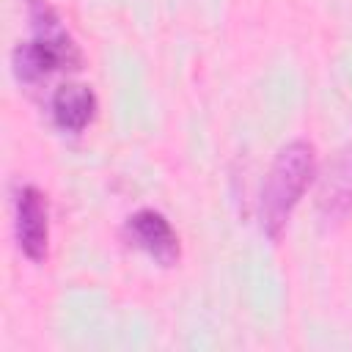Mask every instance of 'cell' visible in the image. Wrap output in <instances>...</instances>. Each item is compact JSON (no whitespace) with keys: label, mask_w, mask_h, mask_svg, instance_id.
<instances>
[{"label":"cell","mask_w":352,"mask_h":352,"mask_svg":"<svg viewBox=\"0 0 352 352\" xmlns=\"http://www.w3.org/2000/svg\"><path fill=\"white\" fill-rule=\"evenodd\" d=\"M314 176H316V151L308 140H292L278 151L264 179L261 201H258L261 228L270 239H280L292 209L300 204Z\"/></svg>","instance_id":"cell-2"},{"label":"cell","mask_w":352,"mask_h":352,"mask_svg":"<svg viewBox=\"0 0 352 352\" xmlns=\"http://www.w3.org/2000/svg\"><path fill=\"white\" fill-rule=\"evenodd\" d=\"M96 116V96L82 82H66L52 96V118L63 132H82Z\"/></svg>","instance_id":"cell-5"},{"label":"cell","mask_w":352,"mask_h":352,"mask_svg":"<svg viewBox=\"0 0 352 352\" xmlns=\"http://www.w3.org/2000/svg\"><path fill=\"white\" fill-rule=\"evenodd\" d=\"M126 236L162 267H173L179 261V236L170 228V223L154 209L135 212L126 220Z\"/></svg>","instance_id":"cell-4"},{"label":"cell","mask_w":352,"mask_h":352,"mask_svg":"<svg viewBox=\"0 0 352 352\" xmlns=\"http://www.w3.org/2000/svg\"><path fill=\"white\" fill-rule=\"evenodd\" d=\"M28 8L33 19V38L19 44L11 55L16 80L25 85H36L55 72L80 69L82 52L52 6L47 0H28Z\"/></svg>","instance_id":"cell-1"},{"label":"cell","mask_w":352,"mask_h":352,"mask_svg":"<svg viewBox=\"0 0 352 352\" xmlns=\"http://www.w3.org/2000/svg\"><path fill=\"white\" fill-rule=\"evenodd\" d=\"M16 242L30 261L47 258L50 245V209L41 190L33 184L16 192Z\"/></svg>","instance_id":"cell-3"},{"label":"cell","mask_w":352,"mask_h":352,"mask_svg":"<svg viewBox=\"0 0 352 352\" xmlns=\"http://www.w3.org/2000/svg\"><path fill=\"white\" fill-rule=\"evenodd\" d=\"M319 209L327 217H344L352 209V146L330 165L319 192Z\"/></svg>","instance_id":"cell-6"}]
</instances>
